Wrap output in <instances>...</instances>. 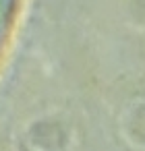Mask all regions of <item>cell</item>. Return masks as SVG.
Masks as SVG:
<instances>
[{"label":"cell","mask_w":145,"mask_h":151,"mask_svg":"<svg viewBox=\"0 0 145 151\" xmlns=\"http://www.w3.org/2000/svg\"><path fill=\"white\" fill-rule=\"evenodd\" d=\"M13 9H15V0H0V42H2V35H4L6 25H9Z\"/></svg>","instance_id":"cell-1"}]
</instances>
